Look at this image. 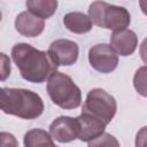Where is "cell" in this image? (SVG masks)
I'll list each match as a JSON object with an SVG mask.
<instances>
[{"label":"cell","instance_id":"1","mask_svg":"<svg viewBox=\"0 0 147 147\" xmlns=\"http://www.w3.org/2000/svg\"><path fill=\"white\" fill-rule=\"evenodd\" d=\"M11 59L23 79L30 83H44L57 71L59 65L48 52L39 51L33 46L18 42L11 48Z\"/></svg>","mask_w":147,"mask_h":147},{"label":"cell","instance_id":"2","mask_svg":"<svg viewBox=\"0 0 147 147\" xmlns=\"http://www.w3.org/2000/svg\"><path fill=\"white\" fill-rule=\"evenodd\" d=\"M0 107L5 114L23 119H34L44 113V102L39 94L25 88L2 87Z\"/></svg>","mask_w":147,"mask_h":147},{"label":"cell","instance_id":"3","mask_svg":"<svg viewBox=\"0 0 147 147\" xmlns=\"http://www.w3.org/2000/svg\"><path fill=\"white\" fill-rule=\"evenodd\" d=\"M46 90L53 103L62 109H76L82 103L80 88L63 72L55 71L48 78Z\"/></svg>","mask_w":147,"mask_h":147},{"label":"cell","instance_id":"4","mask_svg":"<svg viewBox=\"0 0 147 147\" xmlns=\"http://www.w3.org/2000/svg\"><path fill=\"white\" fill-rule=\"evenodd\" d=\"M88 16L95 25L114 32L125 30L131 23V16L126 8L105 1L92 2L88 7Z\"/></svg>","mask_w":147,"mask_h":147},{"label":"cell","instance_id":"5","mask_svg":"<svg viewBox=\"0 0 147 147\" xmlns=\"http://www.w3.org/2000/svg\"><path fill=\"white\" fill-rule=\"evenodd\" d=\"M117 110V103L113 95L102 88H93L87 93L82 113L90 114L106 124H109Z\"/></svg>","mask_w":147,"mask_h":147},{"label":"cell","instance_id":"6","mask_svg":"<svg viewBox=\"0 0 147 147\" xmlns=\"http://www.w3.org/2000/svg\"><path fill=\"white\" fill-rule=\"evenodd\" d=\"M88 62L94 70L101 74H109L117 68L118 55L110 45L96 44L88 51Z\"/></svg>","mask_w":147,"mask_h":147},{"label":"cell","instance_id":"7","mask_svg":"<svg viewBox=\"0 0 147 147\" xmlns=\"http://www.w3.org/2000/svg\"><path fill=\"white\" fill-rule=\"evenodd\" d=\"M54 62L60 65H71L74 64L79 55L78 45L68 39H57L54 40L47 51Z\"/></svg>","mask_w":147,"mask_h":147},{"label":"cell","instance_id":"8","mask_svg":"<svg viewBox=\"0 0 147 147\" xmlns=\"http://www.w3.org/2000/svg\"><path fill=\"white\" fill-rule=\"evenodd\" d=\"M49 134L61 144L70 142L78 137L77 119L70 116H60L49 125Z\"/></svg>","mask_w":147,"mask_h":147},{"label":"cell","instance_id":"9","mask_svg":"<svg viewBox=\"0 0 147 147\" xmlns=\"http://www.w3.org/2000/svg\"><path fill=\"white\" fill-rule=\"evenodd\" d=\"M76 119L78 125L77 139H79L80 141L90 142L105 133L107 124L90 114L82 113L78 117H76Z\"/></svg>","mask_w":147,"mask_h":147},{"label":"cell","instance_id":"10","mask_svg":"<svg viewBox=\"0 0 147 147\" xmlns=\"http://www.w3.org/2000/svg\"><path fill=\"white\" fill-rule=\"evenodd\" d=\"M45 28V21L29 10L20 13L15 18V29L16 31L29 38H33L39 36Z\"/></svg>","mask_w":147,"mask_h":147},{"label":"cell","instance_id":"11","mask_svg":"<svg viewBox=\"0 0 147 147\" xmlns=\"http://www.w3.org/2000/svg\"><path fill=\"white\" fill-rule=\"evenodd\" d=\"M110 46L117 55L129 56L134 53L138 46L137 34L129 29L113 32L110 37Z\"/></svg>","mask_w":147,"mask_h":147},{"label":"cell","instance_id":"12","mask_svg":"<svg viewBox=\"0 0 147 147\" xmlns=\"http://www.w3.org/2000/svg\"><path fill=\"white\" fill-rule=\"evenodd\" d=\"M64 26L72 33L83 34L92 30V21L90 16L80 11H71L64 15L63 17Z\"/></svg>","mask_w":147,"mask_h":147},{"label":"cell","instance_id":"13","mask_svg":"<svg viewBox=\"0 0 147 147\" xmlns=\"http://www.w3.org/2000/svg\"><path fill=\"white\" fill-rule=\"evenodd\" d=\"M25 6L30 13L33 15L47 20L49 18L57 8V1L56 0H28L25 2Z\"/></svg>","mask_w":147,"mask_h":147},{"label":"cell","instance_id":"14","mask_svg":"<svg viewBox=\"0 0 147 147\" xmlns=\"http://www.w3.org/2000/svg\"><path fill=\"white\" fill-rule=\"evenodd\" d=\"M24 147H55L53 138L42 129H32L24 134Z\"/></svg>","mask_w":147,"mask_h":147},{"label":"cell","instance_id":"15","mask_svg":"<svg viewBox=\"0 0 147 147\" xmlns=\"http://www.w3.org/2000/svg\"><path fill=\"white\" fill-rule=\"evenodd\" d=\"M134 90L142 96L147 98V65L140 67L133 76Z\"/></svg>","mask_w":147,"mask_h":147},{"label":"cell","instance_id":"16","mask_svg":"<svg viewBox=\"0 0 147 147\" xmlns=\"http://www.w3.org/2000/svg\"><path fill=\"white\" fill-rule=\"evenodd\" d=\"M87 147H121L118 140L110 133H103L88 142Z\"/></svg>","mask_w":147,"mask_h":147},{"label":"cell","instance_id":"17","mask_svg":"<svg viewBox=\"0 0 147 147\" xmlns=\"http://www.w3.org/2000/svg\"><path fill=\"white\" fill-rule=\"evenodd\" d=\"M0 140H1V147H18V142L15 136L9 132H1Z\"/></svg>","mask_w":147,"mask_h":147},{"label":"cell","instance_id":"18","mask_svg":"<svg viewBox=\"0 0 147 147\" xmlns=\"http://www.w3.org/2000/svg\"><path fill=\"white\" fill-rule=\"evenodd\" d=\"M10 60L5 53H1V80H5L10 75Z\"/></svg>","mask_w":147,"mask_h":147},{"label":"cell","instance_id":"19","mask_svg":"<svg viewBox=\"0 0 147 147\" xmlns=\"http://www.w3.org/2000/svg\"><path fill=\"white\" fill-rule=\"evenodd\" d=\"M136 147H147V126H142L136 136Z\"/></svg>","mask_w":147,"mask_h":147},{"label":"cell","instance_id":"20","mask_svg":"<svg viewBox=\"0 0 147 147\" xmlns=\"http://www.w3.org/2000/svg\"><path fill=\"white\" fill-rule=\"evenodd\" d=\"M139 53H140V57L141 60L147 64V38H145L139 47Z\"/></svg>","mask_w":147,"mask_h":147},{"label":"cell","instance_id":"21","mask_svg":"<svg viewBox=\"0 0 147 147\" xmlns=\"http://www.w3.org/2000/svg\"><path fill=\"white\" fill-rule=\"evenodd\" d=\"M139 6H140L141 11L147 16V0H140L139 1Z\"/></svg>","mask_w":147,"mask_h":147},{"label":"cell","instance_id":"22","mask_svg":"<svg viewBox=\"0 0 147 147\" xmlns=\"http://www.w3.org/2000/svg\"><path fill=\"white\" fill-rule=\"evenodd\" d=\"M55 147H57V146H55Z\"/></svg>","mask_w":147,"mask_h":147}]
</instances>
